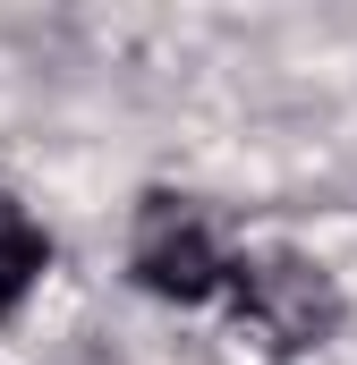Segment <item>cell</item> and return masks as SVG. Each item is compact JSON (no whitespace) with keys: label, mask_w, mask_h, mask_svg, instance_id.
<instances>
[{"label":"cell","mask_w":357,"mask_h":365,"mask_svg":"<svg viewBox=\"0 0 357 365\" xmlns=\"http://www.w3.org/2000/svg\"><path fill=\"white\" fill-rule=\"evenodd\" d=\"M43 264H51V238H43V230L26 221V204L0 187V323H9V314H17V297L43 280Z\"/></svg>","instance_id":"3957f363"},{"label":"cell","mask_w":357,"mask_h":365,"mask_svg":"<svg viewBox=\"0 0 357 365\" xmlns=\"http://www.w3.org/2000/svg\"><path fill=\"white\" fill-rule=\"evenodd\" d=\"M230 289H238V331H256V340L281 349V357L315 349V340L341 323L332 280H323V264H306V255H256V264H230Z\"/></svg>","instance_id":"6da1fadb"},{"label":"cell","mask_w":357,"mask_h":365,"mask_svg":"<svg viewBox=\"0 0 357 365\" xmlns=\"http://www.w3.org/2000/svg\"><path fill=\"white\" fill-rule=\"evenodd\" d=\"M136 280L154 289V297H178V306H196V297H213L230 264H221V247H213V230L171 204V195H154L145 204V221H136Z\"/></svg>","instance_id":"7a4b0ae2"}]
</instances>
